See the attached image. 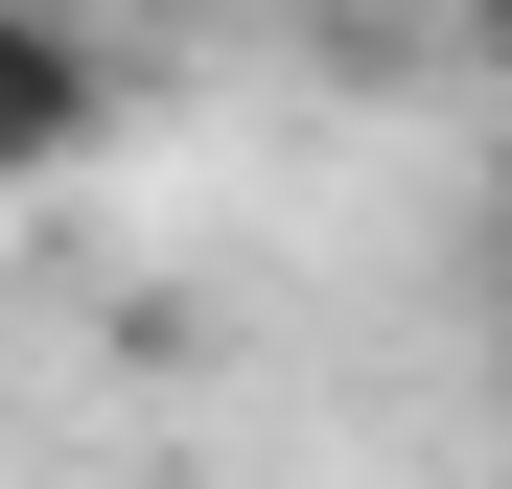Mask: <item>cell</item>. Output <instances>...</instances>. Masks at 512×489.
Returning a JSON list of instances; mask_svg holds the SVG:
<instances>
[{
  "instance_id": "1",
  "label": "cell",
  "mask_w": 512,
  "mask_h": 489,
  "mask_svg": "<svg viewBox=\"0 0 512 489\" xmlns=\"http://www.w3.org/2000/svg\"><path fill=\"white\" fill-rule=\"evenodd\" d=\"M94 140H117V47H70V24L0 0V187H70Z\"/></svg>"
},
{
  "instance_id": "2",
  "label": "cell",
  "mask_w": 512,
  "mask_h": 489,
  "mask_svg": "<svg viewBox=\"0 0 512 489\" xmlns=\"http://www.w3.org/2000/svg\"><path fill=\"white\" fill-rule=\"evenodd\" d=\"M466 187H489V257H512V117H489V163H466Z\"/></svg>"
}]
</instances>
